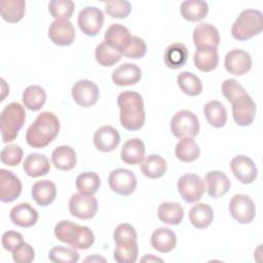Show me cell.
Wrapping results in <instances>:
<instances>
[{
	"label": "cell",
	"instance_id": "obj_21",
	"mask_svg": "<svg viewBox=\"0 0 263 263\" xmlns=\"http://www.w3.org/2000/svg\"><path fill=\"white\" fill-rule=\"evenodd\" d=\"M204 184H206V193L212 198H219L224 196L230 189L231 183L228 177L220 171H211L204 177Z\"/></svg>",
	"mask_w": 263,
	"mask_h": 263
},
{
	"label": "cell",
	"instance_id": "obj_44",
	"mask_svg": "<svg viewBox=\"0 0 263 263\" xmlns=\"http://www.w3.org/2000/svg\"><path fill=\"white\" fill-rule=\"evenodd\" d=\"M48 259L54 263H75L79 260V254L73 248L57 246L49 251Z\"/></svg>",
	"mask_w": 263,
	"mask_h": 263
},
{
	"label": "cell",
	"instance_id": "obj_11",
	"mask_svg": "<svg viewBox=\"0 0 263 263\" xmlns=\"http://www.w3.org/2000/svg\"><path fill=\"white\" fill-rule=\"evenodd\" d=\"M79 29L87 36H96L104 25V13L96 6H86L78 14Z\"/></svg>",
	"mask_w": 263,
	"mask_h": 263
},
{
	"label": "cell",
	"instance_id": "obj_30",
	"mask_svg": "<svg viewBox=\"0 0 263 263\" xmlns=\"http://www.w3.org/2000/svg\"><path fill=\"white\" fill-rule=\"evenodd\" d=\"M163 60L168 68L179 69L183 67L188 60V49L183 43H172L165 48Z\"/></svg>",
	"mask_w": 263,
	"mask_h": 263
},
{
	"label": "cell",
	"instance_id": "obj_8",
	"mask_svg": "<svg viewBox=\"0 0 263 263\" xmlns=\"http://www.w3.org/2000/svg\"><path fill=\"white\" fill-rule=\"evenodd\" d=\"M231 217L240 224L251 223L256 216V206L252 198L246 194H235L229 202Z\"/></svg>",
	"mask_w": 263,
	"mask_h": 263
},
{
	"label": "cell",
	"instance_id": "obj_24",
	"mask_svg": "<svg viewBox=\"0 0 263 263\" xmlns=\"http://www.w3.org/2000/svg\"><path fill=\"white\" fill-rule=\"evenodd\" d=\"M145 144L142 140L138 138L128 139L121 148L120 158L126 164H138L145 158Z\"/></svg>",
	"mask_w": 263,
	"mask_h": 263
},
{
	"label": "cell",
	"instance_id": "obj_29",
	"mask_svg": "<svg viewBox=\"0 0 263 263\" xmlns=\"http://www.w3.org/2000/svg\"><path fill=\"white\" fill-rule=\"evenodd\" d=\"M209 12V5L203 0H186L180 6V13L186 21L199 22Z\"/></svg>",
	"mask_w": 263,
	"mask_h": 263
},
{
	"label": "cell",
	"instance_id": "obj_13",
	"mask_svg": "<svg viewBox=\"0 0 263 263\" xmlns=\"http://www.w3.org/2000/svg\"><path fill=\"white\" fill-rule=\"evenodd\" d=\"M232 116L237 125H250L256 115V104L247 92L235 99L232 103Z\"/></svg>",
	"mask_w": 263,
	"mask_h": 263
},
{
	"label": "cell",
	"instance_id": "obj_39",
	"mask_svg": "<svg viewBox=\"0 0 263 263\" xmlns=\"http://www.w3.org/2000/svg\"><path fill=\"white\" fill-rule=\"evenodd\" d=\"M75 186L79 193L85 195H93L101 186V178L93 172H84L77 176Z\"/></svg>",
	"mask_w": 263,
	"mask_h": 263
},
{
	"label": "cell",
	"instance_id": "obj_15",
	"mask_svg": "<svg viewBox=\"0 0 263 263\" xmlns=\"http://www.w3.org/2000/svg\"><path fill=\"white\" fill-rule=\"evenodd\" d=\"M230 168L234 177L242 184L253 183L257 176L258 170L255 162L246 155H237L230 161Z\"/></svg>",
	"mask_w": 263,
	"mask_h": 263
},
{
	"label": "cell",
	"instance_id": "obj_19",
	"mask_svg": "<svg viewBox=\"0 0 263 263\" xmlns=\"http://www.w3.org/2000/svg\"><path fill=\"white\" fill-rule=\"evenodd\" d=\"M132 39L129 30L120 24H112L106 31L104 35V41L113 49L120 52L126 50Z\"/></svg>",
	"mask_w": 263,
	"mask_h": 263
},
{
	"label": "cell",
	"instance_id": "obj_2",
	"mask_svg": "<svg viewBox=\"0 0 263 263\" xmlns=\"http://www.w3.org/2000/svg\"><path fill=\"white\" fill-rule=\"evenodd\" d=\"M121 125L130 132L138 130L145 123V109L142 96L137 91H123L117 97Z\"/></svg>",
	"mask_w": 263,
	"mask_h": 263
},
{
	"label": "cell",
	"instance_id": "obj_46",
	"mask_svg": "<svg viewBox=\"0 0 263 263\" xmlns=\"http://www.w3.org/2000/svg\"><path fill=\"white\" fill-rule=\"evenodd\" d=\"M138 243L128 246H116L113 252V258L118 263H134L138 259Z\"/></svg>",
	"mask_w": 263,
	"mask_h": 263
},
{
	"label": "cell",
	"instance_id": "obj_45",
	"mask_svg": "<svg viewBox=\"0 0 263 263\" xmlns=\"http://www.w3.org/2000/svg\"><path fill=\"white\" fill-rule=\"evenodd\" d=\"M105 11L115 18H125L132 11V4L126 0H109L105 2Z\"/></svg>",
	"mask_w": 263,
	"mask_h": 263
},
{
	"label": "cell",
	"instance_id": "obj_53",
	"mask_svg": "<svg viewBox=\"0 0 263 263\" xmlns=\"http://www.w3.org/2000/svg\"><path fill=\"white\" fill-rule=\"evenodd\" d=\"M100 260H102L103 262H105V261H106L104 258H101V257H99V258H98L97 256H93V257H89V258H86L84 261H85V262H86V261H90V262H91V261H100Z\"/></svg>",
	"mask_w": 263,
	"mask_h": 263
},
{
	"label": "cell",
	"instance_id": "obj_17",
	"mask_svg": "<svg viewBox=\"0 0 263 263\" xmlns=\"http://www.w3.org/2000/svg\"><path fill=\"white\" fill-rule=\"evenodd\" d=\"M224 66L230 74L241 76L251 70L252 58L242 49H232L225 55Z\"/></svg>",
	"mask_w": 263,
	"mask_h": 263
},
{
	"label": "cell",
	"instance_id": "obj_10",
	"mask_svg": "<svg viewBox=\"0 0 263 263\" xmlns=\"http://www.w3.org/2000/svg\"><path fill=\"white\" fill-rule=\"evenodd\" d=\"M69 211L72 216L78 219H91L98 211L97 198L93 195L74 193L69 200Z\"/></svg>",
	"mask_w": 263,
	"mask_h": 263
},
{
	"label": "cell",
	"instance_id": "obj_23",
	"mask_svg": "<svg viewBox=\"0 0 263 263\" xmlns=\"http://www.w3.org/2000/svg\"><path fill=\"white\" fill-rule=\"evenodd\" d=\"M142 77V71L136 64L125 63L117 67L111 75L112 81L119 86L137 84Z\"/></svg>",
	"mask_w": 263,
	"mask_h": 263
},
{
	"label": "cell",
	"instance_id": "obj_51",
	"mask_svg": "<svg viewBox=\"0 0 263 263\" xmlns=\"http://www.w3.org/2000/svg\"><path fill=\"white\" fill-rule=\"evenodd\" d=\"M23 240H24L23 235L20 232L14 230H8L4 232L1 238L2 247L4 248L5 251H8V252H12L21 242H23Z\"/></svg>",
	"mask_w": 263,
	"mask_h": 263
},
{
	"label": "cell",
	"instance_id": "obj_42",
	"mask_svg": "<svg viewBox=\"0 0 263 263\" xmlns=\"http://www.w3.org/2000/svg\"><path fill=\"white\" fill-rule=\"evenodd\" d=\"M75 9V4L71 0H51L48 3V11L55 20H69Z\"/></svg>",
	"mask_w": 263,
	"mask_h": 263
},
{
	"label": "cell",
	"instance_id": "obj_27",
	"mask_svg": "<svg viewBox=\"0 0 263 263\" xmlns=\"http://www.w3.org/2000/svg\"><path fill=\"white\" fill-rule=\"evenodd\" d=\"M31 194L37 204L46 206L54 200L57 196V187L54 183L49 180L37 181L32 186Z\"/></svg>",
	"mask_w": 263,
	"mask_h": 263
},
{
	"label": "cell",
	"instance_id": "obj_12",
	"mask_svg": "<svg viewBox=\"0 0 263 263\" xmlns=\"http://www.w3.org/2000/svg\"><path fill=\"white\" fill-rule=\"evenodd\" d=\"M71 95L77 105L83 108H88L98 102L100 90L95 82L83 79L74 83Z\"/></svg>",
	"mask_w": 263,
	"mask_h": 263
},
{
	"label": "cell",
	"instance_id": "obj_7",
	"mask_svg": "<svg viewBox=\"0 0 263 263\" xmlns=\"http://www.w3.org/2000/svg\"><path fill=\"white\" fill-rule=\"evenodd\" d=\"M177 186L181 197L188 203L198 201L205 191L204 181L196 174H185L181 176Z\"/></svg>",
	"mask_w": 263,
	"mask_h": 263
},
{
	"label": "cell",
	"instance_id": "obj_47",
	"mask_svg": "<svg viewBox=\"0 0 263 263\" xmlns=\"http://www.w3.org/2000/svg\"><path fill=\"white\" fill-rule=\"evenodd\" d=\"M23 149L18 145H8L1 150V162L8 166H15L20 164L23 159Z\"/></svg>",
	"mask_w": 263,
	"mask_h": 263
},
{
	"label": "cell",
	"instance_id": "obj_49",
	"mask_svg": "<svg viewBox=\"0 0 263 263\" xmlns=\"http://www.w3.org/2000/svg\"><path fill=\"white\" fill-rule=\"evenodd\" d=\"M146 51L147 46L145 41L138 36H132L130 42L123 52V55L129 59H141L146 54Z\"/></svg>",
	"mask_w": 263,
	"mask_h": 263
},
{
	"label": "cell",
	"instance_id": "obj_31",
	"mask_svg": "<svg viewBox=\"0 0 263 263\" xmlns=\"http://www.w3.org/2000/svg\"><path fill=\"white\" fill-rule=\"evenodd\" d=\"M158 219L168 225H179L184 218V209L179 202H162L157 210Z\"/></svg>",
	"mask_w": 263,
	"mask_h": 263
},
{
	"label": "cell",
	"instance_id": "obj_1",
	"mask_svg": "<svg viewBox=\"0 0 263 263\" xmlns=\"http://www.w3.org/2000/svg\"><path fill=\"white\" fill-rule=\"evenodd\" d=\"M60 120L49 111L40 113L26 132V141L33 148H44L59 135Z\"/></svg>",
	"mask_w": 263,
	"mask_h": 263
},
{
	"label": "cell",
	"instance_id": "obj_4",
	"mask_svg": "<svg viewBox=\"0 0 263 263\" xmlns=\"http://www.w3.org/2000/svg\"><path fill=\"white\" fill-rule=\"evenodd\" d=\"M26 120L25 108L17 102H12L4 107L0 114L1 137L3 143L13 141Z\"/></svg>",
	"mask_w": 263,
	"mask_h": 263
},
{
	"label": "cell",
	"instance_id": "obj_5",
	"mask_svg": "<svg viewBox=\"0 0 263 263\" xmlns=\"http://www.w3.org/2000/svg\"><path fill=\"white\" fill-rule=\"evenodd\" d=\"M263 14L257 9L242 10L231 28V35L238 41L248 40L262 32Z\"/></svg>",
	"mask_w": 263,
	"mask_h": 263
},
{
	"label": "cell",
	"instance_id": "obj_22",
	"mask_svg": "<svg viewBox=\"0 0 263 263\" xmlns=\"http://www.w3.org/2000/svg\"><path fill=\"white\" fill-rule=\"evenodd\" d=\"M9 218L14 225L29 228L38 221V212L28 202H22L14 205L9 213Z\"/></svg>",
	"mask_w": 263,
	"mask_h": 263
},
{
	"label": "cell",
	"instance_id": "obj_33",
	"mask_svg": "<svg viewBox=\"0 0 263 263\" xmlns=\"http://www.w3.org/2000/svg\"><path fill=\"white\" fill-rule=\"evenodd\" d=\"M214 219V212L208 203H197L189 211V221L197 229L208 228Z\"/></svg>",
	"mask_w": 263,
	"mask_h": 263
},
{
	"label": "cell",
	"instance_id": "obj_20",
	"mask_svg": "<svg viewBox=\"0 0 263 263\" xmlns=\"http://www.w3.org/2000/svg\"><path fill=\"white\" fill-rule=\"evenodd\" d=\"M120 143L118 130L111 125H104L98 128L93 135V144L102 152H111L117 148Z\"/></svg>",
	"mask_w": 263,
	"mask_h": 263
},
{
	"label": "cell",
	"instance_id": "obj_28",
	"mask_svg": "<svg viewBox=\"0 0 263 263\" xmlns=\"http://www.w3.org/2000/svg\"><path fill=\"white\" fill-rule=\"evenodd\" d=\"M51 161L60 171H71L76 165V152L70 146H59L52 151Z\"/></svg>",
	"mask_w": 263,
	"mask_h": 263
},
{
	"label": "cell",
	"instance_id": "obj_41",
	"mask_svg": "<svg viewBox=\"0 0 263 263\" xmlns=\"http://www.w3.org/2000/svg\"><path fill=\"white\" fill-rule=\"evenodd\" d=\"M96 61L103 67H111L120 61L122 54L111 48L105 41L97 45L95 50Z\"/></svg>",
	"mask_w": 263,
	"mask_h": 263
},
{
	"label": "cell",
	"instance_id": "obj_48",
	"mask_svg": "<svg viewBox=\"0 0 263 263\" xmlns=\"http://www.w3.org/2000/svg\"><path fill=\"white\" fill-rule=\"evenodd\" d=\"M221 89H222L223 96L227 99L229 103H232L235 99L246 93L243 86L240 83H238L235 79H231V78L223 81Z\"/></svg>",
	"mask_w": 263,
	"mask_h": 263
},
{
	"label": "cell",
	"instance_id": "obj_14",
	"mask_svg": "<svg viewBox=\"0 0 263 263\" xmlns=\"http://www.w3.org/2000/svg\"><path fill=\"white\" fill-rule=\"evenodd\" d=\"M192 38L196 49H217L220 43V34L218 29L209 23L198 24L193 30Z\"/></svg>",
	"mask_w": 263,
	"mask_h": 263
},
{
	"label": "cell",
	"instance_id": "obj_26",
	"mask_svg": "<svg viewBox=\"0 0 263 263\" xmlns=\"http://www.w3.org/2000/svg\"><path fill=\"white\" fill-rule=\"evenodd\" d=\"M23 168L29 177L37 178L46 175L50 170V164L44 154L30 153L25 158Z\"/></svg>",
	"mask_w": 263,
	"mask_h": 263
},
{
	"label": "cell",
	"instance_id": "obj_34",
	"mask_svg": "<svg viewBox=\"0 0 263 263\" xmlns=\"http://www.w3.org/2000/svg\"><path fill=\"white\" fill-rule=\"evenodd\" d=\"M141 171L149 179H158L165 174L166 162L160 155L150 154L141 162Z\"/></svg>",
	"mask_w": 263,
	"mask_h": 263
},
{
	"label": "cell",
	"instance_id": "obj_40",
	"mask_svg": "<svg viewBox=\"0 0 263 263\" xmlns=\"http://www.w3.org/2000/svg\"><path fill=\"white\" fill-rule=\"evenodd\" d=\"M177 82L180 89L190 97H196L202 91V82L200 78L191 72L184 71L180 73Z\"/></svg>",
	"mask_w": 263,
	"mask_h": 263
},
{
	"label": "cell",
	"instance_id": "obj_3",
	"mask_svg": "<svg viewBox=\"0 0 263 263\" xmlns=\"http://www.w3.org/2000/svg\"><path fill=\"white\" fill-rule=\"evenodd\" d=\"M54 235L57 239L75 250H86L95 242V235L87 226H81L69 220L58 222L54 226Z\"/></svg>",
	"mask_w": 263,
	"mask_h": 263
},
{
	"label": "cell",
	"instance_id": "obj_18",
	"mask_svg": "<svg viewBox=\"0 0 263 263\" xmlns=\"http://www.w3.org/2000/svg\"><path fill=\"white\" fill-rule=\"evenodd\" d=\"M22 193L20 179L10 171L0 170V200L8 203L15 200Z\"/></svg>",
	"mask_w": 263,
	"mask_h": 263
},
{
	"label": "cell",
	"instance_id": "obj_43",
	"mask_svg": "<svg viewBox=\"0 0 263 263\" xmlns=\"http://www.w3.org/2000/svg\"><path fill=\"white\" fill-rule=\"evenodd\" d=\"M137 237L138 235L136 229L128 223L119 224L113 232V239L116 246H128L138 243Z\"/></svg>",
	"mask_w": 263,
	"mask_h": 263
},
{
	"label": "cell",
	"instance_id": "obj_52",
	"mask_svg": "<svg viewBox=\"0 0 263 263\" xmlns=\"http://www.w3.org/2000/svg\"><path fill=\"white\" fill-rule=\"evenodd\" d=\"M141 261L142 262H152V261H159V262H163V260L162 259H160V258H157V257H154L153 255H151V254H149V255H147V256H145V257H143L142 259H141Z\"/></svg>",
	"mask_w": 263,
	"mask_h": 263
},
{
	"label": "cell",
	"instance_id": "obj_16",
	"mask_svg": "<svg viewBox=\"0 0 263 263\" xmlns=\"http://www.w3.org/2000/svg\"><path fill=\"white\" fill-rule=\"evenodd\" d=\"M49 39L59 46H68L75 39V29L69 20H54L48 28Z\"/></svg>",
	"mask_w": 263,
	"mask_h": 263
},
{
	"label": "cell",
	"instance_id": "obj_36",
	"mask_svg": "<svg viewBox=\"0 0 263 263\" xmlns=\"http://www.w3.org/2000/svg\"><path fill=\"white\" fill-rule=\"evenodd\" d=\"M176 157L183 162H192L200 155V148L193 138H183L175 147Z\"/></svg>",
	"mask_w": 263,
	"mask_h": 263
},
{
	"label": "cell",
	"instance_id": "obj_6",
	"mask_svg": "<svg viewBox=\"0 0 263 263\" xmlns=\"http://www.w3.org/2000/svg\"><path fill=\"white\" fill-rule=\"evenodd\" d=\"M171 130L178 139L194 138L199 133L198 117L189 110L178 111L171 120Z\"/></svg>",
	"mask_w": 263,
	"mask_h": 263
},
{
	"label": "cell",
	"instance_id": "obj_35",
	"mask_svg": "<svg viewBox=\"0 0 263 263\" xmlns=\"http://www.w3.org/2000/svg\"><path fill=\"white\" fill-rule=\"evenodd\" d=\"M195 67L201 72H211L215 70L219 63V54L217 49L202 48L195 49L193 55Z\"/></svg>",
	"mask_w": 263,
	"mask_h": 263
},
{
	"label": "cell",
	"instance_id": "obj_9",
	"mask_svg": "<svg viewBox=\"0 0 263 263\" xmlns=\"http://www.w3.org/2000/svg\"><path fill=\"white\" fill-rule=\"evenodd\" d=\"M108 184L113 192L122 196H128L137 188V178L129 170L116 168L109 174Z\"/></svg>",
	"mask_w": 263,
	"mask_h": 263
},
{
	"label": "cell",
	"instance_id": "obj_37",
	"mask_svg": "<svg viewBox=\"0 0 263 263\" xmlns=\"http://www.w3.org/2000/svg\"><path fill=\"white\" fill-rule=\"evenodd\" d=\"M26 2L24 0H3L0 2L1 16L7 23H17L25 14Z\"/></svg>",
	"mask_w": 263,
	"mask_h": 263
},
{
	"label": "cell",
	"instance_id": "obj_25",
	"mask_svg": "<svg viewBox=\"0 0 263 263\" xmlns=\"http://www.w3.org/2000/svg\"><path fill=\"white\" fill-rule=\"evenodd\" d=\"M151 246L159 253H168L173 251L177 243V236L173 230L167 227L155 229L150 238Z\"/></svg>",
	"mask_w": 263,
	"mask_h": 263
},
{
	"label": "cell",
	"instance_id": "obj_50",
	"mask_svg": "<svg viewBox=\"0 0 263 263\" xmlns=\"http://www.w3.org/2000/svg\"><path fill=\"white\" fill-rule=\"evenodd\" d=\"M35 258V251L33 247L27 242H21L12 251V259L16 263H30Z\"/></svg>",
	"mask_w": 263,
	"mask_h": 263
},
{
	"label": "cell",
	"instance_id": "obj_38",
	"mask_svg": "<svg viewBox=\"0 0 263 263\" xmlns=\"http://www.w3.org/2000/svg\"><path fill=\"white\" fill-rule=\"evenodd\" d=\"M46 101L45 90L39 85H29L23 92L24 106L31 111L40 110Z\"/></svg>",
	"mask_w": 263,
	"mask_h": 263
},
{
	"label": "cell",
	"instance_id": "obj_32",
	"mask_svg": "<svg viewBox=\"0 0 263 263\" xmlns=\"http://www.w3.org/2000/svg\"><path fill=\"white\" fill-rule=\"evenodd\" d=\"M203 114L206 121L216 128L223 127L227 122V111L217 100H212L204 105Z\"/></svg>",
	"mask_w": 263,
	"mask_h": 263
}]
</instances>
